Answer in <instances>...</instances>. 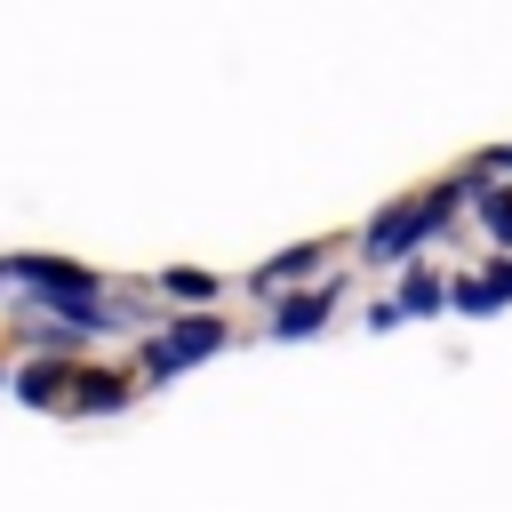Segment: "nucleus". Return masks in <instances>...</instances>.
Returning a JSON list of instances; mask_svg holds the SVG:
<instances>
[{"instance_id": "1", "label": "nucleus", "mask_w": 512, "mask_h": 512, "mask_svg": "<svg viewBox=\"0 0 512 512\" xmlns=\"http://www.w3.org/2000/svg\"><path fill=\"white\" fill-rule=\"evenodd\" d=\"M448 208H456V192H432V200H400V208H384V216L368 224V256H376V264H400V256H408Z\"/></svg>"}, {"instance_id": "2", "label": "nucleus", "mask_w": 512, "mask_h": 512, "mask_svg": "<svg viewBox=\"0 0 512 512\" xmlns=\"http://www.w3.org/2000/svg\"><path fill=\"white\" fill-rule=\"evenodd\" d=\"M216 344H224V320H176L168 336H152V352H144V360H152V376H176L184 360H208Z\"/></svg>"}, {"instance_id": "3", "label": "nucleus", "mask_w": 512, "mask_h": 512, "mask_svg": "<svg viewBox=\"0 0 512 512\" xmlns=\"http://www.w3.org/2000/svg\"><path fill=\"white\" fill-rule=\"evenodd\" d=\"M448 296H456V312H496V304H512V264H488V272L456 280Z\"/></svg>"}, {"instance_id": "4", "label": "nucleus", "mask_w": 512, "mask_h": 512, "mask_svg": "<svg viewBox=\"0 0 512 512\" xmlns=\"http://www.w3.org/2000/svg\"><path fill=\"white\" fill-rule=\"evenodd\" d=\"M320 320H328V288H312V296H288V304H280V320H272V328H280V336H312V328H320Z\"/></svg>"}, {"instance_id": "5", "label": "nucleus", "mask_w": 512, "mask_h": 512, "mask_svg": "<svg viewBox=\"0 0 512 512\" xmlns=\"http://www.w3.org/2000/svg\"><path fill=\"white\" fill-rule=\"evenodd\" d=\"M472 200H480V216H488V232H496V240H512V192H504V184H480Z\"/></svg>"}, {"instance_id": "6", "label": "nucleus", "mask_w": 512, "mask_h": 512, "mask_svg": "<svg viewBox=\"0 0 512 512\" xmlns=\"http://www.w3.org/2000/svg\"><path fill=\"white\" fill-rule=\"evenodd\" d=\"M312 264H320V248H288L280 264H264V272H256V288H280V280H296V272H312Z\"/></svg>"}, {"instance_id": "7", "label": "nucleus", "mask_w": 512, "mask_h": 512, "mask_svg": "<svg viewBox=\"0 0 512 512\" xmlns=\"http://www.w3.org/2000/svg\"><path fill=\"white\" fill-rule=\"evenodd\" d=\"M440 296H448V288H440L432 272H408V288H400V304H392V312H432Z\"/></svg>"}, {"instance_id": "8", "label": "nucleus", "mask_w": 512, "mask_h": 512, "mask_svg": "<svg viewBox=\"0 0 512 512\" xmlns=\"http://www.w3.org/2000/svg\"><path fill=\"white\" fill-rule=\"evenodd\" d=\"M80 400H88V408H120V400H128V392H120V384H112V376H88V392H80Z\"/></svg>"}, {"instance_id": "9", "label": "nucleus", "mask_w": 512, "mask_h": 512, "mask_svg": "<svg viewBox=\"0 0 512 512\" xmlns=\"http://www.w3.org/2000/svg\"><path fill=\"white\" fill-rule=\"evenodd\" d=\"M16 392H24V400H56V376H48V368H24V384H16Z\"/></svg>"}, {"instance_id": "10", "label": "nucleus", "mask_w": 512, "mask_h": 512, "mask_svg": "<svg viewBox=\"0 0 512 512\" xmlns=\"http://www.w3.org/2000/svg\"><path fill=\"white\" fill-rule=\"evenodd\" d=\"M488 160H496V168H512V144H504V152H488Z\"/></svg>"}]
</instances>
